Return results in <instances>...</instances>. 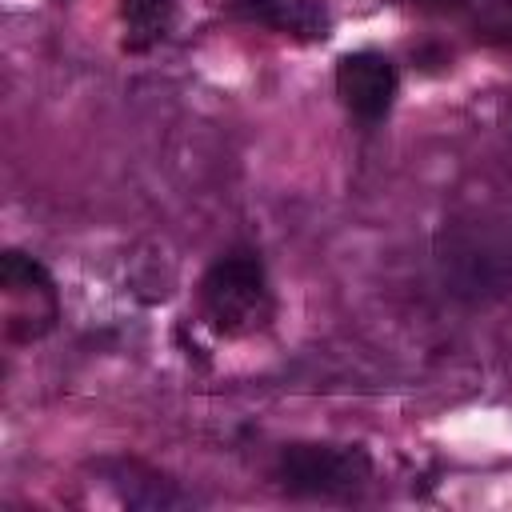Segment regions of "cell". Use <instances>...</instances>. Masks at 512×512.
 <instances>
[{"mask_svg":"<svg viewBox=\"0 0 512 512\" xmlns=\"http://www.w3.org/2000/svg\"><path fill=\"white\" fill-rule=\"evenodd\" d=\"M200 304L208 324L224 336H248L264 328L272 316V292L260 256L256 252L220 256L200 280Z\"/></svg>","mask_w":512,"mask_h":512,"instance_id":"1","label":"cell"},{"mask_svg":"<svg viewBox=\"0 0 512 512\" xmlns=\"http://www.w3.org/2000/svg\"><path fill=\"white\" fill-rule=\"evenodd\" d=\"M372 476V460L356 444H288L276 480L292 496H352Z\"/></svg>","mask_w":512,"mask_h":512,"instance_id":"2","label":"cell"},{"mask_svg":"<svg viewBox=\"0 0 512 512\" xmlns=\"http://www.w3.org/2000/svg\"><path fill=\"white\" fill-rule=\"evenodd\" d=\"M396 68L384 52H348L336 64V96L360 120H380L396 100Z\"/></svg>","mask_w":512,"mask_h":512,"instance_id":"3","label":"cell"},{"mask_svg":"<svg viewBox=\"0 0 512 512\" xmlns=\"http://www.w3.org/2000/svg\"><path fill=\"white\" fill-rule=\"evenodd\" d=\"M236 12H244L248 20L272 24L280 32H292L300 40L328 36V12L312 0H236Z\"/></svg>","mask_w":512,"mask_h":512,"instance_id":"4","label":"cell"},{"mask_svg":"<svg viewBox=\"0 0 512 512\" xmlns=\"http://www.w3.org/2000/svg\"><path fill=\"white\" fill-rule=\"evenodd\" d=\"M120 12H124V24H128V48L140 52L148 44H156L164 32H168V20H172V0H120Z\"/></svg>","mask_w":512,"mask_h":512,"instance_id":"5","label":"cell"},{"mask_svg":"<svg viewBox=\"0 0 512 512\" xmlns=\"http://www.w3.org/2000/svg\"><path fill=\"white\" fill-rule=\"evenodd\" d=\"M0 284L8 292H32V296L52 300V276L44 272V264H36L24 252H4L0 256Z\"/></svg>","mask_w":512,"mask_h":512,"instance_id":"6","label":"cell"},{"mask_svg":"<svg viewBox=\"0 0 512 512\" xmlns=\"http://www.w3.org/2000/svg\"><path fill=\"white\" fill-rule=\"evenodd\" d=\"M480 28L496 40H508L512 44V0H492L488 12L480 16Z\"/></svg>","mask_w":512,"mask_h":512,"instance_id":"7","label":"cell"},{"mask_svg":"<svg viewBox=\"0 0 512 512\" xmlns=\"http://www.w3.org/2000/svg\"><path fill=\"white\" fill-rule=\"evenodd\" d=\"M404 4H416V8H432V12H452V8H460L464 0H404Z\"/></svg>","mask_w":512,"mask_h":512,"instance_id":"8","label":"cell"}]
</instances>
